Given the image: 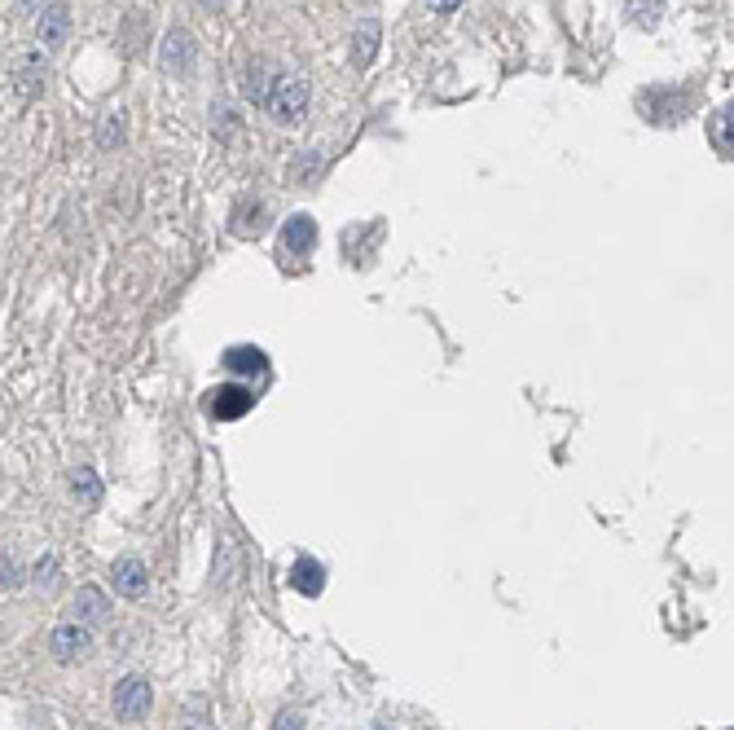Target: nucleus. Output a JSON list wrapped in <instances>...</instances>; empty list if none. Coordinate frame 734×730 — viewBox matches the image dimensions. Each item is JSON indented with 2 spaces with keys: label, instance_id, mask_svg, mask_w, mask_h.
Segmentation results:
<instances>
[{
  "label": "nucleus",
  "instance_id": "nucleus-11",
  "mask_svg": "<svg viewBox=\"0 0 734 730\" xmlns=\"http://www.w3.org/2000/svg\"><path fill=\"white\" fill-rule=\"evenodd\" d=\"M75 612H80L84 625H102L110 616V603H106V594L97 590V585H84V590L75 594Z\"/></svg>",
  "mask_w": 734,
  "mask_h": 730
},
{
  "label": "nucleus",
  "instance_id": "nucleus-14",
  "mask_svg": "<svg viewBox=\"0 0 734 730\" xmlns=\"http://www.w3.org/2000/svg\"><path fill=\"white\" fill-rule=\"evenodd\" d=\"M71 489H75V497H80V506H97V502H102V480H97V475L88 471V467L75 471Z\"/></svg>",
  "mask_w": 734,
  "mask_h": 730
},
{
  "label": "nucleus",
  "instance_id": "nucleus-16",
  "mask_svg": "<svg viewBox=\"0 0 734 730\" xmlns=\"http://www.w3.org/2000/svg\"><path fill=\"white\" fill-rule=\"evenodd\" d=\"M53 572H58V559L44 555V559L36 563V585H40V590H49V585H53Z\"/></svg>",
  "mask_w": 734,
  "mask_h": 730
},
{
  "label": "nucleus",
  "instance_id": "nucleus-9",
  "mask_svg": "<svg viewBox=\"0 0 734 730\" xmlns=\"http://www.w3.org/2000/svg\"><path fill=\"white\" fill-rule=\"evenodd\" d=\"M317 242V225L308 216H291L286 220V229H282V247L291 251V256H304L308 247Z\"/></svg>",
  "mask_w": 734,
  "mask_h": 730
},
{
  "label": "nucleus",
  "instance_id": "nucleus-3",
  "mask_svg": "<svg viewBox=\"0 0 734 730\" xmlns=\"http://www.w3.org/2000/svg\"><path fill=\"white\" fill-rule=\"evenodd\" d=\"M88 647H93V634H88V625L71 621V625H58L49 634V651L58 665H75V660L88 656Z\"/></svg>",
  "mask_w": 734,
  "mask_h": 730
},
{
  "label": "nucleus",
  "instance_id": "nucleus-6",
  "mask_svg": "<svg viewBox=\"0 0 734 730\" xmlns=\"http://www.w3.org/2000/svg\"><path fill=\"white\" fill-rule=\"evenodd\" d=\"M49 80V62H44V53H18L14 58V84L22 88V97H31L36 88Z\"/></svg>",
  "mask_w": 734,
  "mask_h": 730
},
{
  "label": "nucleus",
  "instance_id": "nucleus-18",
  "mask_svg": "<svg viewBox=\"0 0 734 730\" xmlns=\"http://www.w3.org/2000/svg\"><path fill=\"white\" fill-rule=\"evenodd\" d=\"M273 730H304V717H299V713H291V709H286V713H277V722H273Z\"/></svg>",
  "mask_w": 734,
  "mask_h": 730
},
{
  "label": "nucleus",
  "instance_id": "nucleus-12",
  "mask_svg": "<svg viewBox=\"0 0 734 730\" xmlns=\"http://www.w3.org/2000/svg\"><path fill=\"white\" fill-rule=\"evenodd\" d=\"M708 137H713V146H717V150L734 154V102H730V106H721L717 115H713V124H708Z\"/></svg>",
  "mask_w": 734,
  "mask_h": 730
},
{
  "label": "nucleus",
  "instance_id": "nucleus-20",
  "mask_svg": "<svg viewBox=\"0 0 734 730\" xmlns=\"http://www.w3.org/2000/svg\"><path fill=\"white\" fill-rule=\"evenodd\" d=\"M14 585H18V572H14V563L5 559V590H14Z\"/></svg>",
  "mask_w": 734,
  "mask_h": 730
},
{
  "label": "nucleus",
  "instance_id": "nucleus-10",
  "mask_svg": "<svg viewBox=\"0 0 734 730\" xmlns=\"http://www.w3.org/2000/svg\"><path fill=\"white\" fill-rule=\"evenodd\" d=\"M225 370H233V374H264L269 370V357H264L260 348H251V344H238V348H229L225 352Z\"/></svg>",
  "mask_w": 734,
  "mask_h": 730
},
{
  "label": "nucleus",
  "instance_id": "nucleus-2",
  "mask_svg": "<svg viewBox=\"0 0 734 730\" xmlns=\"http://www.w3.org/2000/svg\"><path fill=\"white\" fill-rule=\"evenodd\" d=\"M150 704H154V691L150 682L141 678V673H132L115 687V713L124 717V722H141V717H150Z\"/></svg>",
  "mask_w": 734,
  "mask_h": 730
},
{
  "label": "nucleus",
  "instance_id": "nucleus-4",
  "mask_svg": "<svg viewBox=\"0 0 734 730\" xmlns=\"http://www.w3.org/2000/svg\"><path fill=\"white\" fill-rule=\"evenodd\" d=\"M251 405H255V396L247 392V387H238V383H225V387H216V392H207V414L220 418V423L247 418Z\"/></svg>",
  "mask_w": 734,
  "mask_h": 730
},
{
  "label": "nucleus",
  "instance_id": "nucleus-7",
  "mask_svg": "<svg viewBox=\"0 0 734 730\" xmlns=\"http://www.w3.org/2000/svg\"><path fill=\"white\" fill-rule=\"evenodd\" d=\"M66 31H71V14H66L62 5H49L36 22V36H40L44 49H58V44L66 40Z\"/></svg>",
  "mask_w": 734,
  "mask_h": 730
},
{
  "label": "nucleus",
  "instance_id": "nucleus-17",
  "mask_svg": "<svg viewBox=\"0 0 734 730\" xmlns=\"http://www.w3.org/2000/svg\"><path fill=\"white\" fill-rule=\"evenodd\" d=\"M119 137H124V124H119V115H106V128H102V146H115Z\"/></svg>",
  "mask_w": 734,
  "mask_h": 730
},
{
  "label": "nucleus",
  "instance_id": "nucleus-5",
  "mask_svg": "<svg viewBox=\"0 0 734 730\" xmlns=\"http://www.w3.org/2000/svg\"><path fill=\"white\" fill-rule=\"evenodd\" d=\"M110 577H115V590L124 594V599H141V594L150 590V572H146V563L141 559H119L115 568H110Z\"/></svg>",
  "mask_w": 734,
  "mask_h": 730
},
{
  "label": "nucleus",
  "instance_id": "nucleus-13",
  "mask_svg": "<svg viewBox=\"0 0 734 730\" xmlns=\"http://www.w3.org/2000/svg\"><path fill=\"white\" fill-rule=\"evenodd\" d=\"M374 49H378V22L370 18V22H361L357 40H352V62H357V66H370V62H374Z\"/></svg>",
  "mask_w": 734,
  "mask_h": 730
},
{
  "label": "nucleus",
  "instance_id": "nucleus-1",
  "mask_svg": "<svg viewBox=\"0 0 734 730\" xmlns=\"http://www.w3.org/2000/svg\"><path fill=\"white\" fill-rule=\"evenodd\" d=\"M264 110L282 124H299L308 110V80L304 75H277L269 84V97H264Z\"/></svg>",
  "mask_w": 734,
  "mask_h": 730
},
{
  "label": "nucleus",
  "instance_id": "nucleus-8",
  "mask_svg": "<svg viewBox=\"0 0 734 730\" xmlns=\"http://www.w3.org/2000/svg\"><path fill=\"white\" fill-rule=\"evenodd\" d=\"M291 585L299 594H308V599H317V594L326 590V568H321L317 559H295L291 563Z\"/></svg>",
  "mask_w": 734,
  "mask_h": 730
},
{
  "label": "nucleus",
  "instance_id": "nucleus-15",
  "mask_svg": "<svg viewBox=\"0 0 734 730\" xmlns=\"http://www.w3.org/2000/svg\"><path fill=\"white\" fill-rule=\"evenodd\" d=\"M181 58L189 62V36H181V31H172V36H168V49H163V62H168L172 71H176V66H181Z\"/></svg>",
  "mask_w": 734,
  "mask_h": 730
},
{
  "label": "nucleus",
  "instance_id": "nucleus-19",
  "mask_svg": "<svg viewBox=\"0 0 734 730\" xmlns=\"http://www.w3.org/2000/svg\"><path fill=\"white\" fill-rule=\"evenodd\" d=\"M427 5H431V14H453L462 0H427Z\"/></svg>",
  "mask_w": 734,
  "mask_h": 730
}]
</instances>
